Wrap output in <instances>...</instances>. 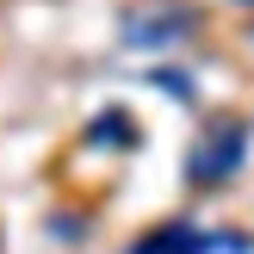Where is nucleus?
Returning a JSON list of instances; mask_svg holds the SVG:
<instances>
[{
  "label": "nucleus",
  "mask_w": 254,
  "mask_h": 254,
  "mask_svg": "<svg viewBox=\"0 0 254 254\" xmlns=\"http://www.w3.org/2000/svg\"><path fill=\"white\" fill-rule=\"evenodd\" d=\"M242 6H254V0H242Z\"/></svg>",
  "instance_id": "3"
},
{
  "label": "nucleus",
  "mask_w": 254,
  "mask_h": 254,
  "mask_svg": "<svg viewBox=\"0 0 254 254\" xmlns=\"http://www.w3.org/2000/svg\"><path fill=\"white\" fill-rule=\"evenodd\" d=\"M136 254H248V236H236V230H186V223H174V230H155Z\"/></svg>",
  "instance_id": "2"
},
{
  "label": "nucleus",
  "mask_w": 254,
  "mask_h": 254,
  "mask_svg": "<svg viewBox=\"0 0 254 254\" xmlns=\"http://www.w3.org/2000/svg\"><path fill=\"white\" fill-rule=\"evenodd\" d=\"M242 161H248V130L236 118H223V124H211V130L192 143V155H186V180H192V186H223V180H236Z\"/></svg>",
  "instance_id": "1"
}]
</instances>
